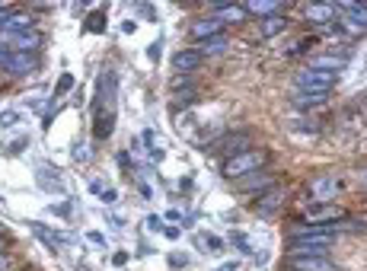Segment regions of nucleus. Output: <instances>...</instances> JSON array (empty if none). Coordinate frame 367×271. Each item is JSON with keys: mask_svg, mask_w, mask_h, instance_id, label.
<instances>
[{"mask_svg": "<svg viewBox=\"0 0 367 271\" xmlns=\"http://www.w3.org/2000/svg\"><path fill=\"white\" fill-rule=\"evenodd\" d=\"M339 223H326V227H294L291 233V255H329L335 243Z\"/></svg>", "mask_w": 367, "mask_h": 271, "instance_id": "1", "label": "nucleus"}, {"mask_svg": "<svg viewBox=\"0 0 367 271\" xmlns=\"http://www.w3.org/2000/svg\"><path fill=\"white\" fill-rule=\"evenodd\" d=\"M268 160H272L268 150L250 147V150H243V153L230 156V160H224V163H220V173H224V179L236 182V179H243V176H250V173H259Z\"/></svg>", "mask_w": 367, "mask_h": 271, "instance_id": "2", "label": "nucleus"}, {"mask_svg": "<svg viewBox=\"0 0 367 271\" xmlns=\"http://www.w3.org/2000/svg\"><path fill=\"white\" fill-rule=\"evenodd\" d=\"M335 80H339V74H326V71H313V67H307V71H301V74H294L297 90L301 93H319V96H329L332 86H335Z\"/></svg>", "mask_w": 367, "mask_h": 271, "instance_id": "3", "label": "nucleus"}, {"mask_svg": "<svg viewBox=\"0 0 367 271\" xmlns=\"http://www.w3.org/2000/svg\"><path fill=\"white\" fill-rule=\"evenodd\" d=\"M0 45L7 51H32L42 45V35L35 29H26V32H0Z\"/></svg>", "mask_w": 367, "mask_h": 271, "instance_id": "4", "label": "nucleus"}, {"mask_svg": "<svg viewBox=\"0 0 367 271\" xmlns=\"http://www.w3.org/2000/svg\"><path fill=\"white\" fill-rule=\"evenodd\" d=\"M307 189L319 205H329V201L339 195V189H342V179H339V176H313V179L307 182Z\"/></svg>", "mask_w": 367, "mask_h": 271, "instance_id": "5", "label": "nucleus"}, {"mask_svg": "<svg viewBox=\"0 0 367 271\" xmlns=\"http://www.w3.org/2000/svg\"><path fill=\"white\" fill-rule=\"evenodd\" d=\"M278 185V176L275 173H250L243 176V179H236V191H246V195H252V191H268Z\"/></svg>", "mask_w": 367, "mask_h": 271, "instance_id": "6", "label": "nucleus"}, {"mask_svg": "<svg viewBox=\"0 0 367 271\" xmlns=\"http://www.w3.org/2000/svg\"><path fill=\"white\" fill-rule=\"evenodd\" d=\"M284 195H288V191H284V185L281 182H278L275 189H268V191H262L259 198H256V205H252V211L259 214V217H272V214L278 211V207H281V201H284Z\"/></svg>", "mask_w": 367, "mask_h": 271, "instance_id": "7", "label": "nucleus"}, {"mask_svg": "<svg viewBox=\"0 0 367 271\" xmlns=\"http://www.w3.org/2000/svg\"><path fill=\"white\" fill-rule=\"evenodd\" d=\"M288 268L291 271H339L329 262V255H291Z\"/></svg>", "mask_w": 367, "mask_h": 271, "instance_id": "8", "label": "nucleus"}, {"mask_svg": "<svg viewBox=\"0 0 367 271\" xmlns=\"http://www.w3.org/2000/svg\"><path fill=\"white\" fill-rule=\"evenodd\" d=\"M214 150L224 156V160H230V156L243 153V150H250V134H246V131H240V134H236V131L224 134V138L214 144Z\"/></svg>", "mask_w": 367, "mask_h": 271, "instance_id": "9", "label": "nucleus"}, {"mask_svg": "<svg viewBox=\"0 0 367 271\" xmlns=\"http://www.w3.org/2000/svg\"><path fill=\"white\" fill-rule=\"evenodd\" d=\"M35 67H39V58H35L32 51H13L3 71H7L10 77H26V74H32Z\"/></svg>", "mask_w": 367, "mask_h": 271, "instance_id": "10", "label": "nucleus"}, {"mask_svg": "<svg viewBox=\"0 0 367 271\" xmlns=\"http://www.w3.org/2000/svg\"><path fill=\"white\" fill-rule=\"evenodd\" d=\"M227 26L220 23V19L214 17H205V19H195L192 26H189V32H192L195 41H208V39H217V35H224Z\"/></svg>", "mask_w": 367, "mask_h": 271, "instance_id": "11", "label": "nucleus"}, {"mask_svg": "<svg viewBox=\"0 0 367 271\" xmlns=\"http://www.w3.org/2000/svg\"><path fill=\"white\" fill-rule=\"evenodd\" d=\"M211 17L220 19L224 26H230V23H243V19H246V10L236 7V3H224V0H220V3L211 7Z\"/></svg>", "mask_w": 367, "mask_h": 271, "instance_id": "12", "label": "nucleus"}, {"mask_svg": "<svg viewBox=\"0 0 367 271\" xmlns=\"http://www.w3.org/2000/svg\"><path fill=\"white\" fill-rule=\"evenodd\" d=\"M173 67L179 71V74H195L201 67V55L195 48H182L173 55Z\"/></svg>", "mask_w": 367, "mask_h": 271, "instance_id": "13", "label": "nucleus"}, {"mask_svg": "<svg viewBox=\"0 0 367 271\" xmlns=\"http://www.w3.org/2000/svg\"><path fill=\"white\" fill-rule=\"evenodd\" d=\"M246 13H252V17H262V19H272L281 13V0H250L246 3Z\"/></svg>", "mask_w": 367, "mask_h": 271, "instance_id": "14", "label": "nucleus"}, {"mask_svg": "<svg viewBox=\"0 0 367 271\" xmlns=\"http://www.w3.org/2000/svg\"><path fill=\"white\" fill-rule=\"evenodd\" d=\"M345 55H317V58H310V67L313 71H326V74H339L345 67Z\"/></svg>", "mask_w": 367, "mask_h": 271, "instance_id": "15", "label": "nucleus"}, {"mask_svg": "<svg viewBox=\"0 0 367 271\" xmlns=\"http://www.w3.org/2000/svg\"><path fill=\"white\" fill-rule=\"evenodd\" d=\"M112 124H115V112H93V134L100 140H106L109 134L115 131Z\"/></svg>", "mask_w": 367, "mask_h": 271, "instance_id": "16", "label": "nucleus"}, {"mask_svg": "<svg viewBox=\"0 0 367 271\" xmlns=\"http://www.w3.org/2000/svg\"><path fill=\"white\" fill-rule=\"evenodd\" d=\"M39 189L58 191V189H61V173H58V169H51V166H42V169H39Z\"/></svg>", "mask_w": 367, "mask_h": 271, "instance_id": "17", "label": "nucleus"}, {"mask_svg": "<svg viewBox=\"0 0 367 271\" xmlns=\"http://www.w3.org/2000/svg\"><path fill=\"white\" fill-rule=\"evenodd\" d=\"M227 45H230V41H227V35H217V39H208V41H198V55L201 58H205V55H224L227 51Z\"/></svg>", "mask_w": 367, "mask_h": 271, "instance_id": "18", "label": "nucleus"}, {"mask_svg": "<svg viewBox=\"0 0 367 271\" xmlns=\"http://www.w3.org/2000/svg\"><path fill=\"white\" fill-rule=\"evenodd\" d=\"M326 99H329V96H319V93H297V99H294V109H303V112H310V109L326 106Z\"/></svg>", "mask_w": 367, "mask_h": 271, "instance_id": "19", "label": "nucleus"}, {"mask_svg": "<svg viewBox=\"0 0 367 271\" xmlns=\"http://www.w3.org/2000/svg\"><path fill=\"white\" fill-rule=\"evenodd\" d=\"M284 26H288V19L284 17H272V19H262V39H272V35H278V32H284Z\"/></svg>", "mask_w": 367, "mask_h": 271, "instance_id": "20", "label": "nucleus"}, {"mask_svg": "<svg viewBox=\"0 0 367 271\" xmlns=\"http://www.w3.org/2000/svg\"><path fill=\"white\" fill-rule=\"evenodd\" d=\"M332 13H335L332 7H326V3H313V7L307 10V19H310V23H329Z\"/></svg>", "mask_w": 367, "mask_h": 271, "instance_id": "21", "label": "nucleus"}, {"mask_svg": "<svg viewBox=\"0 0 367 271\" xmlns=\"http://www.w3.org/2000/svg\"><path fill=\"white\" fill-rule=\"evenodd\" d=\"M345 13H348L361 29H367V7H364V3H345Z\"/></svg>", "mask_w": 367, "mask_h": 271, "instance_id": "22", "label": "nucleus"}, {"mask_svg": "<svg viewBox=\"0 0 367 271\" xmlns=\"http://www.w3.org/2000/svg\"><path fill=\"white\" fill-rule=\"evenodd\" d=\"M32 233H35L39 239H42V243L51 249V252H58V246H61V243H58V239H51V236H48V227H45V223H39V221H35V223H32Z\"/></svg>", "mask_w": 367, "mask_h": 271, "instance_id": "23", "label": "nucleus"}, {"mask_svg": "<svg viewBox=\"0 0 367 271\" xmlns=\"http://www.w3.org/2000/svg\"><path fill=\"white\" fill-rule=\"evenodd\" d=\"M84 26L90 29V32H102V29H106V13H102V10H93Z\"/></svg>", "mask_w": 367, "mask_h": 271, "instance_id": "24", "label": "nucleus"}, {"mask_svg": "<svg viewBox=\"0 0 367 271\" xmlns=\"http://www.w3.org/2000/svg\"><path fill=\"white\" fill-rule=\"evenodd\" d=\"M195 99H198V93H195V86H189L185 93H173V106L182 109V106H192Z\"/></svg>", "mask_w": 367, "mask_h": 271, "instance_id": "25", "label": "nucleus"}, {"mask_svg": "<svg viewBox=\"0 0 367 271\" xmlns=\"http://www.w3.org/2000/svg\"><path fill=\"white\" fill-rule=\"evenodd\" d=\"M90 156H93L90 144H74V160H77V163H86Z\"/></svg>", "mask_w": 367, "mask_h": 271, "instance_id": "26", "label": "nucleus"}, {"mask_svg": "<svg viewBox=\"0 0 367 271\" xmlns=\"http://www.w3.org/2000/svg\"><path fill=\"white\" fill-rule=\"evenodd\" d=\"M67 90H74V74H61V80H58V90H55V96H61V93H67Z\"/></svg>", "mask_w": 367, "mask_h": 271, "instance_id": "27", "label": "nucleus"}, {"mask_svg": "<svg viewBox=\"0 0 367 271\" xmlns=\"http://www.w3.org/2000/svg\"><path fill=\"white\" fill-rule=\"evenodd\" d=\"M0 124H3V128H13V124H19V112H0Z\"/></svg>", "mask_w": 367, "mask_h": 271, "instance_id": "28", "label": "nucleus"}, {"mask_svg": "<svg viewBox=\"0 0 367 271\" xmlns=\"http://www.w3.org/2000/svg\"><path fill=\"white\" fill-rule=\"evenodd\" d=\"M169 265H173V268H182V265H189V255H182V252H169Z\"/></svg>", "mask_w": 367, "mask_h": 271, "instance_id": "29", "label": "nucleus"}, {"mask_svg": "<svg viewBox=\"0 0 367 271\" xmlns=\"http://www.w3.org/2000/svg\"><path fill=\"white\" fill-rule=\"evenodd\" d=\"M13 255H7V252H0V271H13Z\"/></svg>", "mask_w": 367, "mask_h": 271, "instance_id": "30", "label": "nucleus"}, {"mask_svg": "<svg viewBox=\"0 0 367 271\" xmlns=\"http://www.w3.org/2000/svg\"><path fill=\"white\" fill-rule=\"evenodd\" d=\"M342 26H345V32H351V35H355V32H361V26L355 23L351 17H345V19H342Z\"/></svg>", "mask_w": 367, "mask_h": 271, "instance_id": "31", "label": "nucleus"}, {"mask_svg": "<svg viewBox=\"0 0 367 271\" xmlns=\"http://www.w3.org/2000/svg\"><path fill=\"white\" fill-rule=\"evenodd\" d=\"M160 48H163V41H153L151 48H147V58H151V61H160Z\"/></svg>", "mask_w": 367, "mask_h": 271, "instance_id": "32", "label": "nucleus"}, {"mask_svg": "<svg viewBox=\"0 0 367 271\" xmlns=\"http://www.w3.org/2000/svg\"><path fill=\"white\" fill-rule=\"evenodd\" d=\"M51 211L61 214V217H70V205H67V201H61V205H51Z\"/></svg>", "mask_w": 367, "mask_h": 271, "instance_id": "33", "label": "nucleus"}, {"mask_svg": "<svg viewBox=\"0 0 367 271\" xmlns=\"http://www.w3.org/2000/svg\"><path fill=\"white\" fill-rule=\"evenodd\" d=\"M163 236H167V239H179V236H182V230H179V227H163Z\"/></svg>", "mask_w": 367, "mask_h": 271, "instance_id": "34", "label": "nucleus"}, {"mask_svg": "<svg viewBox=\"0 0 367 271\" xmlns=\"http://www.w3.org/2000/svg\"><path fill=\"white\" fill-rule=\"evenodd\" d=\"M102 201H106V205H112V201H118V191H115V189H106V191H102Z\"/></svg>", "mask_w": 367, "mask_h": 271, "instance_id": "35", "label": "nucleus"}, {"mask_svg": "<svg viewBox=\"0 0 367 271\" xmlns=\"http://www.w3.org/2000/svg\"><path fill=\"white\" fill-rule=\"evenodd\" d=\"M201 243H205V246H211V249H220V246H224V243H220V239H217V236H205V239H201Z\"/></svg>", "mask_w": 367, "mask_h": 271, "instance_id": "36", "label": "nucleus"}, {"mask_svg": "<svg viewBox=\"0 0 367 271\" xmlns=\"http://www.w3.org/2000/svg\"><path fill=\"white\" fill-rule=\"evenodd\" d=\"M10 55H13V51H7V48H3V45H0V71H3V67H7Z\"/></svg>", "mask_w": 367, "mask_h": 271, "instance_id": "37", "label": "nucleus"}, {"mask_svg": "<svg viewBox=\"0 0 367 271\" xmlns=\"http://www.w3.org/2000/svg\"><path fill=\"white\" fill-rule=\"evenodd\" d=\"M134 29H138V19H125L122 23V32H134Z\"/></svg>", "mask_w": 367, "mask_h": 271, "instance_id": "38", "label": "nucleus"}, {"mask_svg": "<svg viewBox=\"0 0 367 271\" xmlns=\"http://www.w3.org/2000/svg\"><path fill=\"white\" fill-rule=\"evenodd\" d=\"M147 227H151V230H157V227L163 230V223H160V217H157V214H153V217H147Z\"/></svg>", "mask_w": 367, "mask_h": 271, "instance_id": "39", "label": "nucleus"}, {"mask_svg": "<svg viewBox=\"0 0 367 271\" xmlns=\"http://www.w3.org/2000/svg\"><path fill=\"white\" fill-rule=\"evenodd\" d=\"M128 262V252H125V249H118V252H115V265H125Z\"/></svg>", "mask_w": 367, "mask_h": 271, "instance_id": "40", "label": "nucleus"}, {"mask_svg": "<svg viewBox=\"0 0 367 271\" xmlns=\"http://www.w3.org/2000/svg\"><path fill=\"white\" fill-rule=\"evenodd\" d=\"M217 271H236V262H230V265H224V268H217Z\"/></svg>", "mask_w": 367, "mask_h": 271, "instance_id": "41", "label": "nucleus"}, {"mask_svg": "<svg viewBox=\"0 0 367 271\" xmlns=\"http://www.w3.org/2000/svg\"><path fill=\"white\" fill-rule=\"evenodd\" d=\"M0 252H7V239L0 236Z\"/></svg>", "mask_w": 367, "mask_h": 271, "instance_id": "42", "label": "nucleus"}, {"mask_svg": "<svg viewBox=\"0 0 367 271\" xmlns=\"http://www.w3.org/2000/svg\"><path fill=\"white\" fill-rule=\"evenodd\" d=\"M364 185H367V169H364Z\"/></svg>", "mask_w": 367, "mask_h": 271, "instance_id": "43", "label": "nucleus"}]
</instances>
